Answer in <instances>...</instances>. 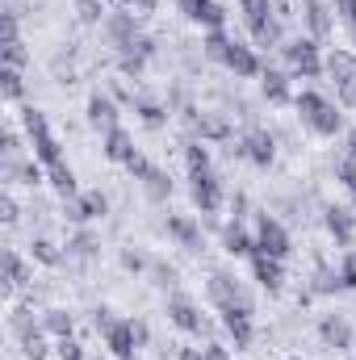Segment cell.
<instances>
[{"label":"cell","mask_w":356,"mask_h":360,"mask_svg":"<svg viewBox=\"0 0 356 360\" xmlns=\"http://www.w3.org/2000/svg\"><path fill=\"white\" fill-rule=\"evenodd\" d=\"M293 109H298L302 126H306L310 134H319V139H336V134L344 130V109H340L336 101H327L323 92L302 89L293 96Z\"/></svg>","instance_id":"6da1fadb"},{"label":"cell","mask_w":356,"mask_h":360,"mask_svg":"<svg viewBox=\"0 0 356 360\" xmlns=\"http://www.w3.org/2000/svg\"><path fill=\"white\" fill-rule=\"evenodd\" d=\"M281 59H285V72L293 80H323L327 68H323V42H314L310 34H298L281 46Z\"/></svg>","instance_id":"7a4b0ae2"},{"label":"cell","mask_w":356,"mask_h":360,"mask_svg":"<svg viewBox=\"0 0 356 360\" xmlns=\"http://www.w3.org/2000/svg\"><path fill=\"white\" fill-rule=\"evenodd\" d=\"M323 68L336 84V105L340 109H356V55L352 51H327L323 55Z\"/></svg>","instance_id":"3957f363"},{"label":"cell","mask_w":356,"mask_h":360,"mask_svg":"<svg viewBox=\"0 0 356 360\" xmlns=\"http://www.w3.org/2000/svg\"><path fill=\"white\" fill-rule=\"evenodd\" d=\"M189 197H193V205H197L201 222H214V214H218V210H222V201H227L218 172H214V168H210V172H193V176H189Z\"/></svg>","instance_id":"277c9868"},{"label":"cell","mask_w":356,"mask_h":360,"mask_svg":"<svg viewBox=\"0 0 356 360\" xmlns=\"http://www.w3.org/2000/svg\"><path fill=\"white\" fill-rule=\"evenodd\" d=\"M252 231H256V252H265V256H276V260H289L293 243H289V231H285V222H276L268 210H260Z\"/></svg>","instance_id":"5b68a950"},{"label":"cell","mask_w":356,"mask_h":360,"mask_svg":"<svg viewBox=\"0 0 356 360\" xmlns=\"http://www.w3.org/2000/svg\"><path fill=\"white\" fill-rule=\"evenodd\" d=\"M105 214H109V197L101 188H89L80 197H63V222H72V226H89Z\"/></svg>","instance_id":"8992f818"},{"label":"cell","mask_w":356,"mask_h":360,"mask_svg":"<svg viewBox=\"0 0 356 360\" xmlns=\"http://www.w3.org/2000/svg\"><path fill=\"white\" fill-rule=\"evenodd\" d=\"M231 155H235V160H248V164H256V168H268V164L276 160V139H272L268 130H248L243 139L231 143Z\"/></svg>","instance_id":"52a82bcc"},{"label":"cell","mask_w":356,"mask_h":360,"mask_svg":"<svg viewBox=\"0 0 356 360\" xmlns=\"http://www.w3.org/2000/svg\"><path fill=\"white\" fill-rule=\"evenodd\" d=\"M164 314H168V323H172L177 331H184V335H197V340L205 335V340H210V331H214V327H210V319H205L189 297H180V293H177V297H168Z\"/></svg>","instance_id":"ba28073f"},{"label":"cell","mask_w":356,"mask_h":360,"mask_svg":"<svg viewBox=\"0 0 356 360\" xmlns=\"http://www.w3.org/2000/svg\"><path fill=\"white\" fill-rule=\"evenodd\" d=\"M205 293H210V302H214L218 310H227V306L256 310V306H252V297H248V289H243V285H239V276H231V272H210Z\"/></svg>","instance_id":"9c48e42d"},{"label":"cell","mask_w":356,"mask_h":360,"mask_svg":"<svg viewBox=\"0 0 356 360\" xmlns=\"http://www.w3.org/2000/svg\"><path fill=\"white\" fill-rule=\"evenodd\" d=\"M222 68H227L235 80H256V76H265V63H260L256 46H252V42H239V38H231L227 55H222Z\"/></svg>","instance_id":"30bf717a"},{"label":"cell","mask_w":356,"mask_h":360,"mask_svg":"<svg viewBox=\"0 0 356 360\" xmlns=\"http://www.w3.org/2000/svg\"><path fill=\"white\" fill-rule=\"evenodd\" d=\"M101 340H105V348H109V356L117 360H134L139 356V340H134V319H113L105 331H101Z\"/></svg>","instance_id":"8fae6325"},{"label":"cell","mask_w":356,"mask_h":360,"mask_svg":"<svg viewBox=\"0 0 356 360\" xmlns=\"http://www.w3.org/2000/svg\"><path fill=\"white\" fill-rule=\"evenodd\" d=\"M323 226H327V235L336 239V248H352L356 243V210L352 205H327L323 210Z\"/></svg>","instance_id":"7c38bea8"},{"label":"cell","mask_w":356,"mask_h":360,"mask_svg":"<svg viewBox=\"0 0 356 360\" xmlns=\"http://www.w3.org/2000/svg\"><path fill=\"white\" fill-rule=\"evenodd\" d=\"M222 314V331L231 335V344L243 352V348H252V340H256V323H252V314L256 310H243V306H227V310H218Z\"/></svg>","instance_id":"4fadbf2b"},{"label":"cell","mask_w":356,"mask_h":360,"mask_svg":"<svg viewBox=\"0 0 356 360\" xmlns=\"http://www.w3.org/2000/svg\"><path fill=\"white\" fill-rule=\"evenodd\" d=\"M248 264H252V281H256L265 293H281V289H285V260L265 256V252H252Z\"/></svg>","instance_id":"5bb4252c"},{"label":"cell","mask_w":356,"mask_h":360,"mask_svg":"<svg viewBox=\"0 0 356 360\" xmlns=\"http://www.w3.org/2000/svg\"><path fill=\"white\" fill-rule=\"evenodd\" d=\"M0 180H4V184H25V188H38V184L46 180V168H42L34 155L4 160V164H0Z\"/></svg>","instance_id":"9a60e30c"},{"label":"cell","mask_w":356,"mask_h":360,"mask_svg":"<svg viewBox=\"0 0 356 360\" xmlns=\"http://www.w3.org/2000/svg\"><path fill=\"white\" fill-rule=\"evenodd\" d=\"M105 34H109L113 51H126L134 38H143V30H139V17H134V13H126V8H113V13L105 17Z\"/></svg>","instance_id":"2e32d148"},{"label":"cell","mask_w":356,"mask_h":360,"mask_svg":"<svg viewBox=\"0 0 356 360\" xmlns=\"http://www.w3.org/2000/svg\"><path fill=\"white\" fill-rule=\"evenodd\" d=\"M101 155H105L109 164H122V168H126V164L139 155V147H134V139H130L126 126H113V130L101 134Z\"/></svg>","instance_id":"e0dca14e"},{"label":"cell","mask_w":356,"mask_h":360,"mask_svg":"<svg viewBox=\"0 0 356 360\" xmlns=\"http://www.w3.org/2000/svg\"><path fill=\"white\" fill-rule=\"evenodd\" d=\"M180 13L201 30H227V8L218 0H180Z\"/></svg>","instance_id":"ac0fdd59"},{"label":"cell","mask_w":356,"mask_h":360,"mask_svg":"<svg viewBox=\"0 0 356 360\" xmlns=\"http://www.w3.org/2000/svg\"><path fill=\"white\" fill-rule=\"evenodd\" d=\"M117 117H122V113H117V101H113L109 92H101V89L89 92V126H92V130H101V134H105V130L122 126Z\"/></svg>","instance_id":"d6986e66"},{"label":"cell","mask_w":356,"mask_h":360,"mask_svg":"<svg viewBox=\"0 0 356 360\" xmlns=\"http://www.w3.org/2000/svg\"><path fill=\"white\" fill-rule=\"evenodd\" d=\"M289 80H293V76H289L285 68H268V63H265V76H260V92H265L268 105H293V96H298V92L289 89Z\"/></svg>","instance_id":"ffe728a7"},{"label":"cell","mask_w":356,"mask_h":360,"mask_svg":"<svg viewBox=\"0 0 356 360\" xmlns=\"http://www.w3.org/2000/svg\"><path fill=\"white\" fill-rule=\"evenodd\" d=\"M222 252L227 256H252L256 252V231H248L243 218L222 222Z\"/></svg>","instance_id":"44dd1931"},{"label":"cell","mask_w":356,"mask_h":360,"mask_svg":"<svg viewBox=\"0 0 356 360\" xmlns=\"http://www.w3.org/2000/svg\"><path fill=\"white\" fill-rule=\"evenodd\" d=\"M298 8H302L306 34H310L314 42H327V34H331V8H327L323 0H298Z\"/></svg>","instance_id":"7402d4cb"},{"label":"cell","mask_w":356,"mask_h":360,"mask_svg":"<svg viewBox=\"0 0 356 360\" xmlns=\"http://www.w3.org/2000/svg\"><path fill=\"white\" fill-rule=\"evenodd\" d=\"M168 235L177 239L184 252H201V248H205L201 222H197V218H189V214H168Z\"/></svg>","instance_id":"603a6c76"},{"label":"cell","mask_w":356,"mask_h":360,"mask_svg":"<svg viewBox=\"0 0 356 360\" xmlns=\"http://www.w3.org/2000/svg\"><path fill=\"white\" fill-rule=\"evenodd\" d=\"M319 335H323V344L336 348V352H348V348H352V323H348L344 314H323V319H319Z\"/></svg>","instance_id":"cb8c5ba5"},{"label":"cell","mask_w":356,"mask_h":360,"mask_svg":"<svg viewBox=\"0 0 356 360\" xmlns=\"http://www.w3.org/2000/svg\"><path fill=\"white\" fill-rule=\"evenodd\" d=\"M193 139H201V143H235V130H231L227 113H201L197 126H193Z\"/></svg>","instance_id":"d4e9b609"},{"label":"cell","mask_w":356,"mask_h":360,"mask_svg":"<svg viewBox=\"0 0 356 360\" xmlns=\"http://www.w3.org/2000/svg\"><path fill=\"white\" fill-rule=\"evenodd\" d=\"M30 281H34V269H30V264L8 248V252H4V297H13L17 289H25Z\"/></svg>","instance_id":"484cf974"},{"label":"cell","mask_w":356,"mask_h":360,"mask_svg":"<svg viewBox=\"0 0 356 360\" xmlns=\"http://www.w3.org/2000/svg\"><path fill=\"white\" fill-rule=\"evenodd\" d=\"M252 34V46H260V51H281L285 46V21L272 13L268 21H260L256 30H248Z\"/></svg>","instance_id":"4316f807"},{"label":"cell","mask_w":356,"mask_h":360,"mask_svg":"<svg viewBox=\"0 0 356 360\" xmlns=\"http://www.w3.org/2000/svg\"><path fill=\"white\" fill-rule=\"evenodd\" d=\"M30 260H38L42 269H59V264L68 260V248H59V243L46 239V235H34V239H30Z\"/></svg>","instance_id":"83f0119b"},{"label":"cell","mask_w":356,"mask_h":360,"mask_svg":"<svg viewBox=\"0 0 356 360\" xmlns=\"http://www.w3.org/2000/svg\"><path fill=\"white\" fill-rule=\"evenodd\" d=\"M134 113H139V122L147 126V130H164L168 126V105H160V101H151V96H134Z\"/></svg>","instance_id":"f1b7e54d"},{"label":"cell","mask_w":356,"mask_h":360,"mask_svg":"<svg viewBox=\"0 0 356 360\" xmlns=\"http://www.w3.org/2000/svg\"><path fill=\"white\" fill-rule=\"evenodd\" d=\"M42 327H46L51 340H68L76 331V314L63 310V306H51V310H42Z\"/></svg>","instance_id":"f546056e"},{"label":"cell","mask_w":356,"mask_h":360,"mask_svg":"<svg viewBox=\"0 0 356 360\" xmlns=\"http://www.w3.org/2000/svg\"><path fill=\"white\" fill-rule=\"evenodd\" d=\"M96 252H101V239L84 226L68 239V260H96Z\"/></svg>","instance_id":"4dcf8cb0"},{"label":"cell","mask_w":356,"mask_h":360,"mask_svg":"<svg viewBox=\"0 0 356 360\" xmlns=\"http://www.w3.org/2000/svg\"><path fill=\"white\" fill-rule=\"evenodd\" d=\"M46 180H51V188H55L59 197H80V180H76V172H72L68 164L46 168Z\"/></svg>","instance_id":"1f68e13d"},{"label":"cell","mask_w":356,"mask_h":360,"mask_svg":"<svg viewBox=\"0 0 356 360\" xmlns=\"http://www.w3.org/2000/svg\"><path fill=\"white\" fill-rule=\"evenodd\" d=\"M143 188H147V197H151V201H168V197H172V176H168L164 168H155V164H151V168H147V176H143Z\"/></svg>","instance_id":"d6a6232c"},{"label":"cell","mask_w":356,"mask_h":360,"mask_svg":"<svg viewBox=\"0 0 356 360\" xmlns=\"http://www.w3.org/2000/svg\"><path fill=\"white\" fill-rule=\"evenodd\" d=\"M180 151H184V168H189V176H193V172H210V147H205L201 139H189Z\"/></svg>","instance_id":"836d02e7"},{"label":"cell","mask_w":356,"mask_h":360,"mask_svg":"<svg viewBox=\"0 0 356 360\" xmlns=\"http://www.w3.org/2000/svg\"><path fill=\"white\" fill-rule=\"evenodd\" d=\"M272 4H276V0H239V17H243V25L256 30L260 21H268V17H272Z\"/></svg>","instance_id":"e575fe53"},{"label":"cell","mask_w":356,"mask_h":360,"mask_svg":"<svg viewBox=\"0 0 356 360\" xmlns=\"http://www.w3.org/2000/svg\"><path fill=\"white\" fill-rule=\"evenodd\" d=\"M227 46H231V34H227V30H205V34H201V55H205V59L222 63Z\"/></svg>","instance_id":"d590c367"},{"label":"cell","mask_w":356,"mask_h":360,"mask_svg":"<svg viewBox=\"0 0 356 360\" xmlns=\"http://www.w3.org/2000/svg\"><path fill=\"white\" fill-rule=\"evenodd\" d=\"M0 96H4L8 105H17V101L25 96V76H21V68H4V72H0Z\"/></svg>","instance_id":"8d00e7d4"},{"label":"cell","mask_w":356,"mask_h":360,"mask_svg":"<svg viewBox=\"0 0 356 360\" xmlns=\"http://www.w3.org/2000/svg\"><path fill=\"white\" fill-rule=\"evenodd\" d=\"M143 68H147V55H139V51H117V76H122V80H139Z\"/></svg>","instance_id":"74e56055"},{"label":"cell","mask_w":356,"mask_h":360,"mask_svg":"<svg viewBox=\"0 0 356 360\" xmlns=\"http://www.w3.org/2000/svg\"><path fill=\"white\" fill-rule=\"evenodd\" d=\"M21 344V356L25 360H46L55 348L46 344V331H34V335H25V340H17Z\"/></svg>","instance_id":"f35d334b"},{"label":"cell","mask_w":356,"mask_h":360,"mask_svg":"<svg viewBox=\"0 0 356 360\" xmlns=\"http://www.w3.org/2000/svg\"><path fill=\"white\" fill-rule=\"evenodd\" d=\"M72 4H76V17H80L84 25H105V17H109L105 0H72Z\"/></svg>","instance_id":"ab89813d"},{"label":"cell","mask_w":356,"mask_h":360,"mask_svg":"<svg viewBox=\"0 0 356 360\" xmlns=\"http://www.w3.org/2000/svg\"><path fill=\"white\" fill-rule=\"evenodd\" d=\"M340 289H344V276H340V269H323L319 276H314V285H310V293H319V297L340 293Z\"/></svg>","instance_id":"60d3db41"},{"label":"cell","mask_w":356,"mask_h":360,"mask_svg":"<svg viewBox=\"0 0 356 360\" xmlns=\"http://www.w3.org/2000/svg\"><path fill=\"white\" fill-rule=\"evenodd\" d=\"M55 356L59 360H89V352H84V344L76 335H68V340H55Z\"/></svg>","instance_id":"b9f144b4"},{"label":"cell","mask_w":356,"mask_h":360,"mask_svg":"<svg viewBox=\"0 0 356 360\" xmlns=\"http://www.w3.org/2000/svg\"><path fill=\"white\" fill-rule=\"evenodd\" d=\"M25 63H30V51H25V42H21V38L4 42V68H25Z\"/></svg>","instance_id":"7bdbcfd3"},{"label":"cell","mask_w":356,"mask_h":360,"mask_svg":"<svg viewBox=\"0 0 356 360\" xmlns=\"http://www.w3.org/2000/svg\"><path fill=\"white\" fill-rule=\"evenodd\" d=\"M147 272H151V285H160V289H172V285H177V269L164 264V260H155Z\"/></svg>","instance_id":"ee69618b"},{"label":"cell","mask_w":356,"mask_h":360,"mask_svg":"<svg viewBox=\"0 0 356 360\" xmlns=\"http://www.w3.org/2000/svg\"><path fill=\"white\" fill-rule=\"evenodd\" d=\"M336 180H340V184L356 197V160H348V155H344V160H336Z\"/></svg>","instance_id":"f6af8a7d"},{"label":"cell","mask_w":356,"mask_h":360,"mask_svg":"<svg viewBox=\"0 0 356 360\" xmlns=\"http://www.w3.org/2000/svg\"><path fill=\"white\" fill-rule=\"evenodd\" d=\"M17 218H21V205H17V197L4 188V193H0V222H4V226H13Z\"/></svg>","instance_id":"bcb514c9"},{"label":"cell","mask_w":356,"mask_h":360,"mask_svg":"<svg viewBox=\"0 0 356 360\" xmlns=\"http://www.w3.org/2000/svg\"><path fill=\"white\" fill-rule=\"evenodd\" d=\"M340 276H344V289H356V248L340 256Z\"/></svg>","instance_id":"7dc6e473"},{"label":"cell","mask_w":356,"mask_h":360,"mask_svg":"<svg viewBox=\"0 0 356 360\" xmlns=\"http://www.w3.org/2000/svg\"><path fill=\"white\" fill-rule=\"evenodd\" d=\"M0 155H4V160H21V139H17V130H4V134H0Z\"/></svg>","instance_id":"c3c4849f"},{"label":"cell","mask_w":356,"mask_h":360,"mask_svg":"<svg viewBox=\"0 0 356 360\" xmlns=\"http://www.w3.org/2000/svg\"><path fill=\"white\" fill-rule=\"evenodd\" d=\"M122 269H126V272H134V276H139V272H147L151 264H147V260H143L139 252H130V248H126V252H122Z\"/></svg>","instance_id":"681fc988"},{"label":"cell","mask_w":356,"mask_h":360,"mask_svg":"<svg viewBox=\"0 0 356 360\" xmlns=\"http://www.w3.org/2000/svg\"><path fill=\"white\" fill-rule=\"evenodd\" d=\"M331 8H336V13H340V17H344L348 25H352V34H356V0H336Z\"/></svg>","instance_id":"f907efd6"},{"label":"cell","mask_w":356,"mask_h":360,"mask_svg":"<svg viewBox=\"0 0 356 360\" xmlns=\"http://www.w3.org/2000/svg\"><path fill=\"white\" fill-rule=\"evenodd\" d=\"M205 360H231V348L218 340H205Z\"/></svg>","instance_id":"816d5d0a"},{"label":"cell","mask_w":356,"mask_h":360,"mask_svg":"<svg viewBox=\"0 0 356 360\" xmlns=\"http://www.w3.org/2000/svg\"><path fill=\"white\" fill-rule=\"evenodd\" d=\"M109 323H113V310H109V306H96V310H92V327H96V331H105Z\"/></svg>","instance_id":"f5cc1de1"},{"label":"cell","mask_w":356,"mask_h":360,"mask_svg":"<svg viewBox=\"0 0 356 360\" xmlns=\"http://www.w3.org/2000/svg\"><path fill=\"white\" fill-rule=\"evenodd\" d=\"M172 360H205V348H193V344H184L172 352Z\"/></svg>","instance_id":"db71d44e"},{"label":"cell","mask_w":356,"mask_h":360,"mask_svg":"<svg viewBox=\"0 0 356 360\" xmlns=\"http://www.w3.org/2000/svg\"><path fill=\"white\" fill-rule=\"evenodd\" d=\"M147 168H151V164H147L143 155H134V160L126 164V172H130V176H134V180H143V176H147Z\"/></svg>","instance_id":"11a10c76"},{"label":"cell","mask_w":356,"mask_h":360,"mask_svg":"<svg viewBox=\"0 0 356 360\" xmlns=\"http://www.w3.org/2000/svg\"><path fill=\"white\" fill-rule=\"evenodd\" d=\"M134 340H139V348H147V344H151V327H147L143 319H134Z\"/></svg>","instance_id":"9f6ffc18"},{"label":"cell","mask_w":356,"mask_h":360,"mask_svg":"<svg viewBox=\"0 0 356 360\" xmlns=\"http://www.w3.org/2000/svg\"><path fill=\"white\" fill-rule=\"evenodd\" d=\"M231 210H235V218H243V214H248V197L235 193V197H231Z\"/></svg>","instance_id":"6f0895ef"},{"label":"cell","mask_w":356,"mask_h":360,"mask_svg":"<svg viewBox=\"0 0 356 360\" xmlns=\"http://www.w3.org/2000/svg\"><path fill=\"white\" fill-rule=\"evenodd\" d=\"M344 155H348V160H356V126L348 130V139H344Z\"/></svg>","instance_id":"680465c9"},{"label":"cell","mask_w":356,"mask_h":360,"mask_svg":"<svg viewBox=\"0 0 356 360\" xmlns=\"http://www.w3.org/2000/svg\"><path fill=\"white\" fill-rule=\"evenodd\" d=\"M134 8H139V13H155V8H160V0H134Z\"/></svg>","instance_id":"91938a15"},{"label":"cell","mask_w":356,"mask_h":360,"mask_svg":"<svg viewBox=\"0 0 356 360\" xmlns=\"http://www.w3.org/2000/svg\"><path fill=\"white\" fill-rule=\"evenodd\" d=\"M89 360H96V356H89Z\"/></svg>","instance_id":"94428289"},{"label":"cell","mask_w":356,"mask_h":360,"mask_svg":"<svg viewBox=\"0 0 356 360\" xmlns=\"http://www.w3.org/2000/svg\"><path fill=\"white\" fill-rule=\"evenodd\" d=\"M293 360H298V356H293Z\"/></svg>","instance_id":"6125c7cd"}]
</instances>
